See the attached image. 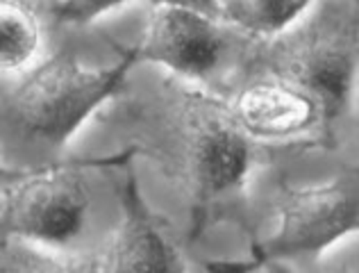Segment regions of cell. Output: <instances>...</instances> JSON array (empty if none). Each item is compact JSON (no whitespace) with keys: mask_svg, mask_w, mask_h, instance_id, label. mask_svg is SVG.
Instances as JSON below:
<instances>
[{"mask_svg":"<svg viewBox=\"0 0 359 273\" xmlns=\"http://www.w3.org/2000/svg\"><path fill=\"white\" fill-rule=\"evenodd\" d=\"M100 159H60L34 168H3L0 234L30 239L66 253H89L91 173Z\"/></svg>","mask_w":359,"mask_h":273,"instance_id":"cell-5","label":"cell"},{"mask_svg":"<svg viewBox=\"0 0 359 273\" xmlns=\"http://www.w3.org/2000/svg\"><path fill=\"white\" fill-rule=\"evenodd\" d=\"M255 44V36L223 18L187 7L153 5L144 36L132 51L139 62L155 64L223 98H232L250 75Z\"/></svg>","mask_w":359,"mask_h":273,"instance_id":"cell-6","label":"cell"},{"mask_svg":"<svg viewBox=\"0 0 359 273\" xmlns=\"http://www.w3.org/2000/svg\"><path fill=\"white\" fill-rule=\"evenodd\" d=\"M316 0H219L221 18L255 39H271L298 23Z\"/></svg>","mask_w":359,"mask_h":273,"instance_id":"cell-10","label":"cell"},{"mask_svg":"<svg viewBox=\"0 0 359 273\" xmlns=\"http://www.w3.org/2000/svg\"><path fill=\"white\" fill-rule=\"evenodd\" d=\"M230 105L241 128L264 146H339L320 102L289 80L269 73L250 75L232 93Z\"/></svg>","mask_w":359,"mask_h":273,"instance_id":"cell-7","label":"cell"},{"mask_svg":"<svg viewBox=\"0 0 359 273\" xmlns=\"http://www.w3.org/2000/svg\"><path fill=\"white\" fill-rule=\"evenodd\" d=\"M146 3L153 5H173V7H187V9H196V12H203L207 16L221 18V5L219 0H146Z\"/></svg>","mask_w":359,"mask_h":273,"instance_id":"cell-13","label":"cell"},{"mask_svg":"<svg viewBox=\"0 0 359 273\" xmlns=\"http://www.w3.org/2000/svg\"><path fill=\"white\" fill-rule=\"evenodd\" d=\"M139 64L132 48L105 69L84 67L71 48H57L27 71L3 78V168H34L64 159L73 135L116 96Z\"/></svg>","mask_w":359,"mask_h":273,"instance_id":"cell-3","label":"cell"},{"mask_svg":"<svg viewBox=\"0 0 359 273\" xmlns=\"http://www.w3.org/2000/svg\"><path fill=\"white\" fill-rule=\"evenodd\" d=\"M128 157L118 178V196L123 219L89 251L91 273H126V271H191L205 265L189 260L184 239L171 237L166 225L144 205L137 189L135 168Z\"/></svg>","mask_w":359,"mask_h":273,"instance_id":"cell-8","label":"cell"},{"mask_svg":"<svg viewBox=\"0 0 359 273\" xmlns=\"http://www.w3.org/2000/svg\"><path fill=\"white\" fill-rule=\"evenodd\" d=\"M46 21L23 0H0V69L14 78L32 67L41 51Z\"/></svg>","mask_w":359,"mask_h":273,"instance_id":"cell-9","label":"cell"},{"mask_svg":"<svg viewBox=\"0 0 359 273\" xmlns=\"http://www.w3.org/2000/svg\"><path fill=\"white\" fill-rule=\"evenodd\" d=\"M3 273H91L89 253H66L21 237L0 239Z\"/></svg>","mask_w":359,"mask_h":273,"instance_id":"cell-11","label":"cell"},{"mask_svg":"<svg viewBox=\"0 0 359 273\" xmlns=\"http://www.w3.org/2000/svg\"><path fill=\"white\" fill-rule=\"evenodd\" d=\"M23 3L32 5V7L36 9V12H39V14L43 16V21H48L50 12H53L55 7H57L60 0H23Z\"/></svg>","mask_w":359,"mask_h":273,"instance_id":"cell-14","label":"cell"},{"mask_svg":"<svg viewBox=\"0 0 359 273\" xmlns=\"http://www.w3.org/2000/svg\"><path fill=\"white\" fill-rule=\"evenodd\" d=\"M269 73L311 93L341 144L359 135V0H316L298 23L257 39L250 75ZM248 75V78H250Z\"/></svg>","mask_w":359,"mask_h":273,"instance_id":"cell-4","label":"cell"},{"mask_svg":"<svg viewBox=\"0 0 359 273\" xmlns=\"http://www.w3.org/2000/svg\"><path fill=\"white\" fill-rule=\"evenodd\" d=\"M132 0H60L53 9L46 27L57 30V27H84L91 25L102 14L111 9L126 7Z\"/></svg>","mask_w":359,"mask_h":273,"instance_id":"cell-12","label":"cell"},{"mask_svg":"<svg viewBox=\"0 0 359 273\" xmlns=\"http://www.w3.org/2000/svg\"><path fill=\"white\" fill-rule=\"evenodd\" d=\"M107 105L123 153L153 164L182 199L187 246L223 223L248 225L252 185L273 148L245 133L230 98L162 69L141 87L126 82Z\"/></svg>","mask_w":359,"mask_h":273,"instance_id":"cell-1","label":"cell"},{"mask_svg":"<svg viewBox=\"0 0 359 273\" xmlns=\"http://www.w3.org/2000/svg\"><path fill=\"white\" fill-rule=\"evenodd\" d=\"M262 199L245 225L252 258L262 269H287L316 260L339 241L359 234V135L325 148L323 171L296 180L280 148L262 168Z\"/></svg>","mask_w":359,"mask_h":273,"instance_id":"cell-2","label":"cell"}]
</instances>
